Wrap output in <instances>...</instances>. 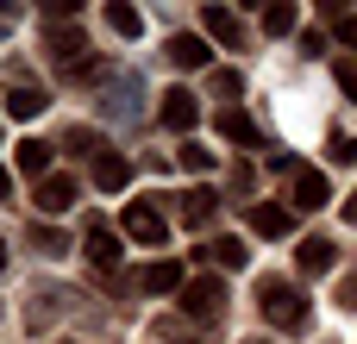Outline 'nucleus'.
<instances>
[{
  "mask_svg": "<svg viewBox=\"0 0 357 344\" xmlns=\"http://www.w3.org/2000/svg\"><path fill=\"white\" fill-rule=\"evenodd\" d=\"M245 219H251V232H257V238H289V226H295V213H289L282 201H257Z\"/></svg>",
  "mask_w": 357,
  "mask_h": 344,
  "instance_id": "0eeeda50",
  "label": "nucleus"
},
{
  "mask_svg": "<svg viewBox=\"0 0 357 344\" xmlns=\"http://www.w3.org/2000/svg\"><path fill=\"white\" fill-rule=\"evenodd\" d=\"M326 201H333V188H326V175L301 163V169H295V207H301V213H314V207H326Z\"/></svg>",
  "mask_w": 357,
  "mask_h": 344,
  "instance_id": "9b49d317",
  "label": "nucleus"
},
{
  "mask_svg": "<svg viewBox=\"0 0 357 344\" xmlns=\"http://www.w3.org/2000/svg\"><path fill=\"white\" fill-rule=\"evenodd\" d=\"M339 88H345V100H357V63L351 56H339Z\"/></svg>",
  "mask_w": 357,
  "mask_h": 344,
  "instance_id": "b1692460",
  "label": "nucleus"
},
{
  "mask_svg": "<svg viewBox=\"0 0 357 344\" xmlns=\"http://www.w3.org/2000/svg\"><path fill=\"white\" fill-rule=\"evenodd\" d=\"M0 269H6V244H0Z\"/></svg>",
  "mask_w": 357,
  "mask_h": 344,
  "instance_id": "c85d7f7f",
  "label": "nucleus"
},
{
  "mask_svg": "<svg viewBox=\"0 0 357 344\" xmlns=\"http://www.w3.org/2000/svg\"><path fill=\"white\" fill-rule=\"evenodd\" d=\"M339 301H345V307H357V276H345V282H339Z\"/></svg>",
  "mask_w": 357,
  "mask_h": 344,
  "instance_id": "a878e982",
  "label": "nucleus"
},
{
  "mask_svg": "<svg viewBox=\"0 0 357 344\" xmlns=\"http://www.w3.org/2000/svg\"><path fill=\"white\" fill-rule=\"evenodd\" d=\"M213 219H220V194H213V188H188V201H182V226H188V232H207Z\"/></svg>",
  "mask_w": 357,
  "mask_h": 344,
  "instance_id": "1a4fd4ad",
  "label": "nucleus"
},
{
  "mask_svg": "<svg viewBox=\"0 0 357 344\" xmlns=\"http://www.w3.org/2000/svg\"><path fill=\"white\" fill-rule=\"evenodd\" d=\"M157 119H163V132H195L201 100H195L188 88H163V94H157Z\"/></svg>",
  "mask_w": 357,
  "mask_h": 344,
  "instance_id": "7ed1b4c3",
  "label": "nucleus"
},
{
  "mask_svg": "<svg viewBox=\"0 0 357 344\" xmlns=\"http://www.w3.org/2000/svg\"><path fill=\"white\" fill-rule=\"evenodd\" d=\"M69 207H75V182H69V175L38 182V213H69Z\"/></svg>",
  "mask_w": 357,
  "mask_h": 344,
  "instance_id": "4468645a",
  "label": "nucleus"
},
{
  "mask_svg": "<svg viewBox=\"0 0 357 344\" xmlns=\"http://www.w3.org/2000/svg\"><path fill=\"white\" fill-rule=\"evenodd\" d=\"M295 257H301V269H307V276H326V269L339 263V244H333V238H301V251H295Z\"/></svg>",
  "mask_w": 357,
  "mask_h": 344,
  "instance_id": "dca6fc26",
  "label": "nucleus"
},
{
  "mask_svg": "<svg viewBox=\"0 0 357 344\" xmlns=\"http://www.w3.org/2000/svg\"><path fill=\"white\" fill-rule=\"evenodd\" d=\"M31 251H38V257H63V251H69V238H63L56 226H38V219H31Z\"/></svg>",
  "mask_w": 357,
  "mask_h": 344,
  "instance_id": "aec40b11",
  "label": "nucleus"
},
{
  "mask_svg": "<svg viewBox=\"0 0 357 344\" xmlns=\"http://www.w3.org/2000/svg\"><path fill=\"white\" fill-rule=\"evenodd\" d=\"M126 182H132V163H126L119 150H100V157H94V188H107V194H119Z\"/></svg>",
  "mask_w": 357,
  "mask_h": 344,
  "instance_id": "ddd939ff",
  "label": "nucleus"
},
{
  "mask_svg": "<svg viewBox=\"0 0 357 344\" xmlns=\"http://www.w3.org/2000/svg\"><path fill=\"white\" fill-rule=\"evenodd\" d=\"M169 63H176V69H207V63H213V50H207V38L176 31V38H169Z\"/></svg>",
  "mask_w": 357,
  "mask_h": 344,
  "instance_id": "9d476101",
  "label": "nucleus"
},
{
  "mask_svg": "<svg viewBox=\"0 0 357 344\" xmlns=\"http://www.w3.org/2000/svg\"><path fill=\"white\" fill-rule=\"evenodd\" d=\"M6 194H13V169L0 163V201H6Z\"/></svg>",
  "mask_w": 357,
  "mask_h": 344,
  "instance_id": "bb28decb",
  "label": "nucleus"
},
{
  "mask_svg": "<svg viewBox=\"0 0 357 344\" xmlns=\"http://www.w3.org/2000/svg\"><path fill=\"white\" fill-rule=\"evenodd\" d=\"M50 157H56V150H50L44 138H25V144L13 150V169H19V175H31V182H50Z\"/></svg>",
  "mask_w": 357,
  "mask_h": 344,
  "instance_id": "6e6552de",
  "label": "nucleus"
},
{
  "mask_svg": "<svg viewBox=\"0 0 357 344\" xmlns=\"http://www.w3.org/2000/svg\"><path fill=\"white\" fill-rule=\"evenodd\" d=\"M88 263H94V269H107V276L119 269V238H113L107 226H88Z\"/></svg>",
  "mask_w": 357,
  "mask_h": 344,
  "instance_id": "2eb2a0df",
  "label": "nucleus"
},
{
  "mask_svg": "<svg viewBox=\"0 0 357 344\" xmlns=\"http://www.w3.org/2000/svg\"><path fill=\"white\" fill-rule=\"evenodd\" d=\"M345 219H351V226H357V194H351V201H345Z\"/></svg>",
  "mask_w": 357,
  "mask_h": 344,
  "instance_id": "cd10ccee",
  "label": "nucleus"
},
{
  "mask_svg": "<svg viewBox=\"0 0 357 344\" xmlns=\"http://www.w3.org/2000/svg\"><path fill=\"white\" fill-rule=\"evenodd\" d=\"M201 25H207V38H220L226 50H238V44H245V19H238L232 6H201Z\"/></svg>",
  "mask_w": 357,
  "mask_h": 344,
  "instance_id": "423d86ee",
  "label": "nucleus"
},
{
  "mask_svg": "<svg viewBox=\"0 0 357 344\" xmlns=\"http://www.w3.org/2000/svg\"><path fill=\"white\" fill-rule=\"evenodd\" d=\"M339 44H351V50H357V19H339Z\"/></svg>",
  "mask_w": 357,
  "mask_h": 344,
  "instance_id": "393cba45",
  "label": "nucleus"
},
{
  "mask_svg": "<svg viewBox=\"0 0 357 344\" xmlns=\"http://www.w3.org/2000/svg\"><path fill=\"white\" fill-rule=\"evenodd\" d=\"M257 301H264V320H270L276 332H307V320H314L307 295L289 288L282 276H264V282H257Z\"/></svg>",
  "mask_w": 357,
  "mask_h": 344,
  "instance_id": "f257e3e1",
  "label": "nucleus"
},
{
  "mask_svg": "<svg viewBox=\"0 0 357 344\" xmlns=\"http://www.w3.org/2000/svg\"><path fill=\"white\" fill-rule=\"evenodd\" d=\"M213 125H220V138H226V144H257V125H251V113H245V107H220V113H213Z\"/></svg>",
  "mask_w": 357,
  "mask_h": 344,
  "instance_id": "f8f14e48",
  "label": "nucleus"
},
{
  "mask_svg": "<svg viewBox=\"0 0 357 344\" xmlns=\"http://www.w3.org/2000/svg\"><path fill=\"white\" fill-rule=\"evenodd\" d=\"M295 25H301V6H295V0H276V6H264V31H270V38H289Z\"/></svg>",
  "mask_w": 357,
  "mask_h": 344,
  "instance_id": "f3484780",
  "label": "nucleus"
},
{
  "mask_svg": "<svg viewBox=\"0 0 357 344\" xmlns=\"http://www.w3.org/2000/svg\"><path fill=\"white\" fill-rule=\"evenodd\" d=\"M119 226H126V238H138V244H163V238H169V226H163V213H157L151 201H132V207L119 213Z\"/></svg>",
  "mask_w": 357,
  "mask_h": 344,
  "instance_id": "20e7f679",
  "label": "nucleus"
},
{
  "mask_svg": "<svg viewBox=\"0 0 357 344\" xmlns=\"http://www.w3.org/2000/svg\"><path fill=\"white\" fill-rule=\"evenodd\" d=\"M207 257H213L220 269H245V257H251V251H245L238 238H213V244H207Z\"/></svg>",
  "mask_w": 357,
  "mask_h": 344,
  "instance_id": "412c9836",
  "label": "nucleus"
},
{
  "mask_svg": "<svg viewBox=\"0 0 357 344\" xmlns=\"http://www.w3.org/2000/svg\"><path fill=\"white\" fill-rule=\"evenodd\" d=\"M107 25H113L119 38H138V31H144V13L126 6V0H113V6H107Z\"/></svg>",
  "mask_w": 357,
  "mask_h": 344,
  "instance_id": "6ab92c4d",
  "label": "nucleus"
},
{
  "mask_svg": "<svg viewBox=\"0 0 357 344\" xmlns=\"http://www.w3.org/2000/svg\"><path fill=\"white\" fill-rule=\"evenodd\" d=\"M50 50H56V63H63V69H75V63H82V56H75V50H82V31H69V25H63V31H50Z\"/></svg>",
  "mask_w": 357,
  "mask_h": 344,
  "instance_id": "4be33fe9",
  "label": "nucleus"
},
{
  "mask_svg": "<svg viewBox=\"0 0 357 344\" xmlns=\"http://www.w3.org/2000/svg\"><path fill=\"white\" fill-rule=\"evenodd\" d=\"M245 344H270V338H245Z\"/></svg>",
  "mask_w": 357,
  "mask_h": 344,
  "instance_id": "c756f323",
  "label": "nucleus"
},
{
  "mask_svg": "<svg viewBox=\"0 0 357 344\" xmlns=\"http://www.w3.org/2000/svg\"><path fill=\"white\" fill-rule=\"evenodd\" d=\"M182 313H188V320H220V313H226V282H220V276H195V282L182 288Z\"/></svg>",
  "mask_w": 357,
  "mask_h": 344,
  "instance_id": "f03ea898",
  "label": "nucleus"
},
{
  "mask_svg": "<svg viewBox=\"0 0 357 344\" xmlns=\"http://www.w3.org/2000/svg\"><path fill=\"white\" fill-rule=\"evenodd\" d=\"M44 107H50L44 88H13V94H6V113H13V119H38Z\"/></svg>",
  "mask_w": 357,
  "mask_h": 344,
  "instance_id": "a211bd4d",
  "label": "nucleus"
},
{
  "mask_svg": "<svg viewBox=\"0 0 357 344\" xmlns=\"http://www.w3.org/2000/svg\"><path fill=\"white\" fill-rule=\"evenodd\" d=\"M138 288H144V295H182V288H188V269H182L176 257H157V263L138 269Z\"/></svg>",
  "mask_w": 357,
  "mask_h": 344,
  "instance_id": "39448f33",
  "label": "nucleus"
},
{
  "mask_svg": "<svg viewBox=\"0 0 357 344\" xmlns=\"http://www.w3.org/2000/svg\"><path fill=\"white\" fill-rule=\"evenodd\" d=\"M176 157H182V169H213V150H201L195 138H188V144H182Z\"/></svg>",
  "mask_w": 357,
  "mask_h": 344,
  "instance_id": "5701e85b",
  "label": "nucleus"
}]
</instances>
